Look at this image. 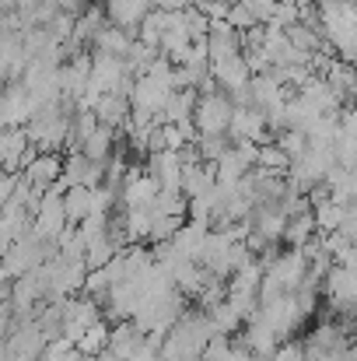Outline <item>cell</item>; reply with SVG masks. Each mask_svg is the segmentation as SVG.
Here are the masks:
<instances>
[{"mask_svg":"<svg viewBox=\"0 0 357 361\" xmlns=\"http://www.w3.org/2000/svg\"><path fill=\"white\" fill-rule=\"evenodd\" d=\"M214 74H218V81L225 85V88H245L249 85V63L242 60V56H225V60H214Z\"/></svg>","mask_w":357,"mask_h":361,"instance_id":"obj_3","label":"cell"},{"mask_svg":"<svg viewBox=\"0 0 357 361\" xmlns=\"http://www.w3.org/2000/svg\"><path fill=\"white\" fill-rule=\"evenodd\" d=\"M60 176H63V165H60L56 154H39V158H28L25 161V186L49 190Z\"/></svg>","mask_w":357,"mask_h":361,"instance_id":"obj_1","label":"cell"},{"mask_svg":"<svg viewBox=\"0 0 357 361\" xmlns=\"http://www.w3.org/2000/svg\"><path fill=\"white\" fill-rule=\"evenodd\" d=\"M232 113H235V109H232L225 99H203V102H200V109H196L200 126H203L207 133H221V130H228Z\"/></svg>","mask_w":357,"mask_h":361,"instance_id":"obj_2","label":"cell"},{"mask_svg":"<svg viewBox=\"0 0 357 361\" xmlns=\"http://www.w3.org/2000/svg\"><path fill=\"white\" fill-rule=\"evenodd\" d=\"M273 361H305V348H301V344H284V348L273 355Z\"/></svg>","mask_w":357,"mask_h":361,"instance_id":"obj_4","label":"cell"}]
</instances>
